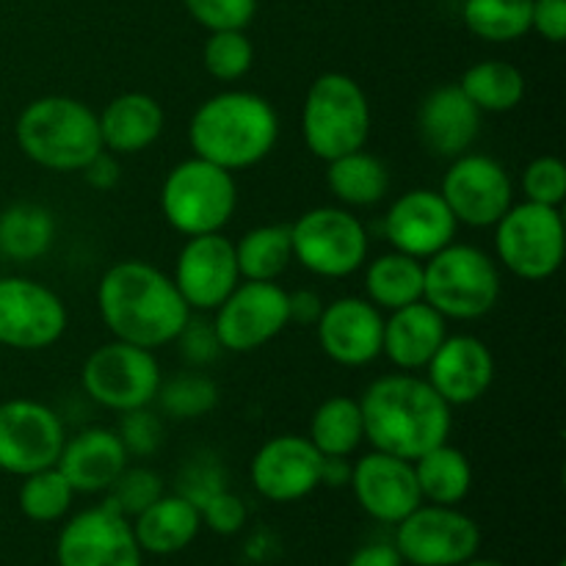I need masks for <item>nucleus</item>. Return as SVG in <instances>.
Listing matches in <instances>:
<instances>
[{
	"mask_svg": "<svg viewBox=\"0 0 566 566\" xmlns=\"http://www.w3.org/2000/svg\"><path fill=\"white\" fill-rule=\"evenodd\" d=\"M97 310L114 340L149 352L175 343L191 321V307L175 280L144 260H122L105 271L97 285Z\"/></svg>",
	"mask_w": 566,
	"mask_h": 566,
	"instance_id": "1",
	"label": "nucleus"
},
{
	"mask_svg": "<svg viewBox=\"0 0 566 566\" xmlns=\"http://www.w3.org/2000/svg\"><path fill=\"white\" fill-rule=\"evenodd\" d=\"M357 401L363 409L365 440L374 451L415 462L448 442L451 434V407L437 396L426 376L407 370L379 376Z\"/></svg>",
	"mask_w": 566,
	"mask_h": 566,
	"instance_id": "2",
	"label": "nucleus"
},
{
	"mask_svg": "<svg viewBox=\"0 0 566 566\" xmlns=\"http://www.w3.org/2000/svg\"><path fill=\"white\" fill-rule=\"evenodd\" d=\"M188 142L197 158L235 175L274 153L280 142V116L260 94L230 88L208 97L193 111Z\"/></svg>",
	"mask_w": 566,
	"mask_h": 566,
	"instance_id": "3",
	"label": "nucleus"
},
{
	"mask_svg": "<svg viewBox=\"0 0 566 566\" xmlns=\"http://www.w3.org/2000/svg\"><path fill=\"white\" fill-rule=\"evenodd\" d=\"M14 136L31 164L61 175L83 171L94 155L103 153L97 114L66 94L31 99L20 111Z\"/></svg>",
	"mask_w": 566,
	"mask_h": 566,
	"instance_id": "4",
	"label": "nucleus"
},
{
	"mask_svg": "<svg viewBox=\"0 0 566 566\" xmlns=\"http://www.w3.org/2000/svg\"><path fill=\"white\" fill-rule=\"evenodd\" d=\"M423 302L442 318H484L501 302L497 260L470 243H448L423 260Z\"/></svg>",
	"mask_w": 566,
	"mask_h": 566,
	"instance_id": "5",
	"label": "nucleus"
},
{
	"mask_svg": "<svg viewBox=\"0 0 566 566\" xmlns=\"http://www.w3.org/2000/svg\"><path fill=\"white\" fill-rule=\"evenodd\" d=\"M302 136L321 160L363 149L370 136V103L365 88L346 72H324L307 88L302 105Z\"/></svg>",
	"mask_w": 566,
	"mask_h": 566,
	"instance_id": "6",
	"label": "nucleus"
},
{
	"mask_svg": "<svg viewBox=\"0 0 566 566\" xmlns=\"http://www.w3.org/2000/svg\"><path fill=\"white\" fill-rule=\"evenodd\" d=\"M238 208L235 175L205 158H186L160 186V213L186 238L221 232Z\"/></svg>",
	"mask_w": 566,
	"mask_h": 566,
	"instance_id": "7",
	"label": "nucleus"
},
{
	"mask_svg": "<svg viewBox=\"0 0 566 566\" xmlns=\"http://www.w3.org/2000/svg\"><path fill=\"white\" fill-rule=\"evenodd\" d=\"M495 252L506 271L525 282H545L562 269L566 230L562 208L520 202L495 224Z\"/></svg>",
	"mask_w": 566,
	"mask_h": 566,
	"instance_id": "8",
	"label": "nucleus"
},
{
	"mask_svg": "<svg viewBox=\"0 0 566 566\" xmlns=\"http://www.w3.org/2000/svg\"><path fill=\"white\" fill-rule=\"evenodd\" d=\"M293 260L324 280H346L368 263V230L348 208H313L291 224Z\"/></svg>",
	"mask_w": 566,
	"mask_h": 566,
	"instance_id": "9",
	"label": "nucleus"
},
{
	"mask_svg": "<svg viewBox=\"0 0 566 566\" xmlns=\"http://www.w3.org/2000/svg\"><path fill=\"white\" fill-rule=\"evenodd\" d=\"M86 396L111 412H130L149 407L164 381L155 352L125 340H111L94 348L81 370Z\"/></svg>",
	"mask_w": 566,
	"mask_h": 566,
	"instance_id": "10",
	"label": "nucleus"
},
{
	"mask_svg": "<svg viewBox=\"0 0 566 566\" xmlns=\"http://www.w3.org/2000/svg\"><path fill=\"white\" fill-rule=\"evenodd\" d=\"M396 551L412 566H459L479 556L481 528L457 506L420 503L396 525Z\"/></svg>",
	"mask_w": 566,
	"mask_h": 566,
	"instance_id": "11",
	"label": "nucleus"
},
{
	"mask_svg": "<svg viewBox=\"0 0 566 566\" xmlns=\"http://www.w3.org/2000/svg\"><path fill=\"white\" fill-rule=\"evenodd\" d=\"M213 313L221 352L232 354H252L269 346L291 324L287 291L276 282L241 280Z\"/></svg>",
	"mask_w": 566,
	"mask_h": 566,
	"instance_id": "12",
	"label": "nucleus"
},
{
	"mask_svg": "<svg viewBox=\"0 0 566 566\" xmlns=\"http://www.w3.org/2000/svg\"><path fill=\"white\" fill-rule=\"evenodd\" d=\"M70 315L53 287L28 276H0V346L42 352L64 337Z\"/></svg>",
	"mask_w": 566,
	"mask_h": 566,
	"instance_id": "13",
	"label": "nucleus"
},
{
	"mask_svg": "<svg viewBox=\"0 0 566 566\" xmlns=\"http://www.w3.org/2000/svg\"><path fill=\"white\" fill-rule=\"evenodd\" d=\"M66 442L59 412L33 398H11L0 403V470L9 475L53 468Z\"/></svg>",
	"mask_w": 566,
	"mask_h": 566,
	"instance_id": "14",
	"label": "nucleus"
},
{
	"mask_svg": "<svg viewBox=\"0 0 566 566\" xmlns=\"http://www.w3.org/2000/svg\"><path fill=\"white\" fill-rule=\"evenodd\" d=\"M442 199L459 224L495 227L514 205V182L501 160L481 153H464L442 175Z\"/></svg>",
	"mask_w": 566,
	"mask_h": 566,
	"instance_id": "15",
	"label": "nucleus"
},
{
	"mask_svg": "<svg viewBox=\"0 0 566 566\" xmlns=\"http://www.w3.org/2000/svg\"><path fill=\"white\" fill-rule=\"evenodd\" d=\"M55 562L59 566H142L144 553L130 520L103 503L75 514L61 528Z\"/></svg>",
	"mask_w": 566,
	"mask_h": 566,
	"instance_id": "16",
	"label": "nucleus"
},
{
	"mask_svg": "<svg viewBox=\"0 0 566 566\" xmlns=\"http://www.w3.org/2000/svg\"><path fill=\"white\" fill-rule=\"evenodd\" d=\"M175 285L191 313H213L241 282L235 243L221 232L188 238L175 263Z\"/></svg>",
	"mask_w": 566,
	"mask_h": 566,
	"instance_id": "17",
	"label": "nucleus"
},
{
	"mask_svg": "<svg viewBox=\"0 0 566 566\" xmlns=\"http://www.w3.org/2000/svg\"><path fill=\"white\" fill-rule=\"evenodd\" d=\"M324 457L318 448L298 434H280L263 442L249 464L258 495L271 503H296L321 486Z\"/></svg>",
	"mask_w": 566,
	"mask_h": 566,
	"instance_id": "18",
	"label": "nucleus"
},
{
	"mask_svg": "<svg viewBox=\"0 0 566 566\" xmlns=\"http://www.w3.org/2000/svg\"><path fill=\"white\" fill-rule=\"evenodd\" d=\"M457 216L434 188H412L401 193L392 199L385 216V238L390 247L418 260H429L431 254L457 241Z\"/></svg>",
	"mask_w": 566,
	"mask_h": 566,
	"instance_id": "19",
	"label": "nucleus"
},
{
	"mask_svg": "<svg viewBox=\"0 0 566 566\" xmlns=\"http://www.w3.org/2000/svg\"><path fill=\"white\" fill-rule=\"evenodd\" d=\"M318 346L326 357L343 368H365L381 357L385 315L376 304L359 296H343L324 304L315 324Z\"/></svg>",
	"mask_w": 566,
	"mask_h": 566,
	"instance_id": "20",
	"label": "nucleus"
},
{
	"mask_svg": "<svg viewBox=\"0 0 566 566\" xmlns=\"http://www.w3.org/2000/svg\"><path fill=\"white\" fill-rule=\"evenodd\" d=\"M348 484L359 509L376 523L398 525L423 503L412 462L385 451H370L357 459Z\"/></svg>",
	"mask_w": 566,
	"mask_h": 566,
	"instance_id": "21",
	"label": "nucleus"
},
{
	"mask_svg": "<svg viewBox=\"0 0 566 566\" xmlns=\"http://www.w3.org/2000/svg\"><path fill=\"white\" fill-rule=\"evenodd\" d=\"M423 370L448 407H468L484 398L495 381V357L479 337L448 335Z\"/></svg>",
	"mask_w": 566,
	"mask_h": 566,
	"instance_id": "22",
	"label": "nucleus"
},
{
	"mask_svg": "<svg viewBox=\"0 0 566 566\" xmlns=\"http://www.w3.org/2000/svg\"><path fill=\"white\" fill-rule=\"evenodd\" d=\"M481 111L459 88V83H442L431 88L418 108V136L431 155L459 158L470 153L481 133Z\"/></svg>",
	"mask_w": 566,
	"mask_h": 566,
	"instance_id": "23",
	"label": "nucleus"
},
{
	"mask_svg": "<svg viewBox=\"0 0 566 566\" xmlns=\"http://www.w3.org/2000/svg\"><path fill=\"white\" fill-rule=\"evenodd\" d=\"M127 459L130 457L119 434L114 429L94 426V429L77 431L64 442L55 468L64 473L75 492L99 495V492H108V486L119 479L122 470L127 468Z\"/></svg>",
	"mask_w": 566,
	"mask_h": 566,
	"instance_id": "24",
	"label": "nucleus"
},
{
	"mask_svg": "<svg viewBox=\"0 0 566 566\" xmlns=\"http://www.w3.org/2000/svg\"><path fill=\"white\" fill-rule=\"evenodd\" d=\"M448 318H442L431 304L415 302L407 307L392 310L385 318V335H381V354L396 365L398 370H423L437 348L448 337Z\"/></svg>",
	"mask_w": 566,
	"mask_h": 566,
	"instance_id": "25",
	"label": "nucleus"
},
{
	"mask_svg": "<svg viewBox=\"0 0 566 566\" xmlns=\"http://www.w3.org/2000/svg\"><path fill=\"white\" fill-rule=\"evenodd\" d=\"M103 149L114 155H138L153 147L166 125L164 105L144 92H125L97 114Z\"/></svg>",
	"mask_w": 566,
	"mask_h": 566,
	"instance_id": "26",
	"label": "nucleus"
},
{
	"mask_svg": "<svg viewBox=\"0 0 566 566\" xmlns=\"http://www.w3.org/2000/svg\"><path fill=\"white\" fill-rule=\"evenodd\" d=\"M130 525L142 553H147V556H175V553L186 551L197 539L199 528H202V517H199V509L188 497H182L180 492L177 495H166L164 492L153 506L136 514Z\"/></svg>",
	"mask_w": 566,
	"mask_h": 566,
	"instance_id": "27",
	"label": "nucleus"
},
{
	"mask_svg": "<svg viewBox=\"0 0 566 566\" xmlns=\"http://www.w3.org/2000/svg\"><path fill=\"white\" fill-rule=\"evenodd\" d=\"M326 186L343 208H370L390 191V169L368 149H354L326 164Z\"/></svg>",
	"mask_w": 566,
	"mask_h": 566,
	"instance_id": "28",
	"label": "nucleus"
},
{
	"mask_svg": "<svg viewBox=\"0 0 566 566\" xmlns=\"http://www.w3.org/2000/svg\"><path fill=\"white\" fill-rule=\"evenodd\" d=\"M415 479L423 503H437V506H459L473 490V468L470 459L459 448L442 446L431 448L423 457L412 462Z\"/></svg>",
	"mask_w": 566,
	"mask_h": 566,
	"instance_id": "29",
	"label": "nucleus"
},
{
	"mask_svg": "<svg viewBox=\"0 0 566 566\" xmlns=\"http://www.w3.org/2000/svg\"><path fill=\"white\" fill-rule=\"evenodd\" d=\"M363 269L368 302L379 310L392 313L407 304L423 302V260L392 249V252L370 260Z\"/></svg>",
	"mask_w": 566,
	"mask_h": 566,
	"instance_id": "30",
	"label": "nucleus"
},
{
	"mask_svg": "<svg viewBox=\"0 0 566 566\" xmlns=\"http://www.w3.org/2000/svg\"><path fill=\"white\" fill-rule=\"evenodd\" d=\"M459 88L481 114H509L523 103L525 75L509 61L486 59L464 70Z\"/></svg>",
	"mask_w": 566,
	"mask_h": 566,
	"instance_id": "31",
	"label": "nucleus"
},
{
	"mask_svg": "<svg viewBox=\"0 0 566 566\" xmlns=\"http://www.w3.org/2000/svg\"><path fill=\"white\" fill-rule=\"evenodd\" d=\"M55 241V219L44 205L17 202L0 213V254L17 263H28Z\"/></svg>",
	"mask_w": 566,
	"mask_h": 566,
	"instance_id": "32",
	"label": "nucleus"
},
{
	"mask_svg": "<svg viewBox=\"0 0 566 566\" xmlns=\"http://www.w3.org/2000/svg\"><path fill=\"white\" fill-rule=\"evenodd\" d=\"M241 280L276 282L293 263L291 224H260L243 232L235 243Z\"/></svg>",
	"mask_w": 566,
	"mask_h": 566,
	"instance_id": "33",
	"label": "nucleus"
},
{
	"mask_svg": "<svg viewBox=\"0 0 566 566\" xmlns=\"http://www.w3.org/2000/svg\"><path fill=\"white\" fill-rule=\"evenodd\" d=\"M307 440L318 448L321 457H352L365 442L363 409H359L357 398H326L313 412Z\"/></svg>",
	"mask_w": 566,
	"mask_h": 566,
	"instance_id": "34",
	"label": "nucleus"
},
{
	"mask_svg": "<svg viewBox=\"0 0 566 566\" xmlns=\"http://www.w3.org/2000/svg\"><path fill=\"white\" fill-rule=\"evenodd\" d=\"M531 3L534 0H464L462 20L484 42H517L531 31Z\"/></svg>",
	"mask_w": 566,
	"mask_h": 566,
	"instance_id": "35",
	"label": "nucleus"
},
{
	"mask_svg": "<svg viewBox=\"0 0 566 566\" xmlns=\"http://www.w3.org/2000/svg\"><path fill=\"white\" fill-rule=\"evenodd\" d=\"M77 492L72 490L70 481L64 479L59 468H44L36 473L25 475L20 486V512L31 523H59L72 506V497Z\"/></svg>",
	"mask_w": 566,
	"mask_h": 566,
	"instance_id": "36",
	"label": "nucleus"
},
{
	"mask_svg": "<svg viewBox=\"0 0 566 566\" xmlns=\"http://www.w3.org/2000/svg\"><path fill=\"white\" fill-rule=\"evenodd\" d=\"M155 401H158V407L169 418L193 420L208 415L210 409H216V403H219V387L205 374L186 370V374L171 376L169 381H160Z\"/></svg>",
	"mask_w": 566,
	"mask_h": 566,
	"instance_id": "37",
	"label": "nucleus"
},
{
	"mask_svg": "<svg viewBox=\"0 0 566 566\" xmlns=\"http://www.w3.org/2000/svg\"><path fill=\"white\" fill-rule=\"evenodd\" d=\"M202 64L210 77L235 83L249 75L254 64V44L247 31H210L202 48Z\"/></svg>",
	"mask_w": 566,
	"mask_h": 566,
	"instance_id": "38",
	"label": "nucleus"
},
{
	"mask_svg": "<svg viewBox=\"0 0 566 566\" xmlns=\"http://www.w3.org/2000/svg\"><path fill=\"white\" fill-rule=\"evenodd\" d=\"M164 492V479H160L155 470L130 468V464H127L119 473V479H116L114 484L108 486V492H105V495H108L105 503L130 520L136 517V514H142L147 506H153Z\"/></svg>",
	"mask_w": 566,
	"mask_h": 566,
	"instance_id": "39",
	"label": "nucleus"
},
{
	"mask_svg": "<svg viewBox=\"0 0 566 566\" xmlns=\"http://www.w3.org/2000/svg\"><path fill=\"white\" fill-rule=\"evenodd\" d=\"M523 191L528 202L562 208L566 199V166L556 155H539L523 171Z\"/></svg>",
	"mask_w": 566,
	"mask_h": 566,
	"instance_id": "40",
	"label": "nucleus"
},
{
	"mask_svg": "<svg viewBox=\"0 0 566 566\" xmlns=\"http://www.w3.org/2000/svg\"><path fill=\"white\" fill-rule=\"evenodd\" d=\"M182 6L208 31H247L258 14V0H182Z\"/></svg>",
	"mask_w": 566,
	"mask_h": 566,
	"instance_id": "41",
	"label": "nucleus"
},
{
	"mask_svg": "<svg viewBox=\"0 0 566 566\" xmlns=\"http://www.w3.org/2000/svg\"><path fill=\"white\" fill-rule=\"evenodd\" d=\"M114 431L119 434L127 457H153L164 446V420L149 407L122 412L119 429Z\"/></svg>",
	"mask_w": 566,
	"mask_h": 566,
	"instance_id": "42",
	"label": "nucleus"
},
{
	"mask_svg": "<svg viewBox=\"0 0 566 566\" xmlns=\"http://www.w3.org/2000/svg\"><path fill=\"white\" fill-rule=\"evenodd\" d=\"M199 517H202V525H208L213 534L232 536L247 525L249 512L241 497L232 495L230 490H221L199 506Z\"/></svg>",
	"mask_w": 566,
	"mask_h": 566,
	"instance_id": "43",
	"label": "nucleus"
},
{
	"mask_svg": "<svg viewBox=\"0 0 566 566\" xmlns=\"http://www.w3.org/2000/svg\"><path fill=\"white\" fill-rule=\"evenodd\" d=\"M175 343H180L182 357H186V363H191V365H208L221 354L219 337H216L213 324L193 321V315Z\"/></svg>",
	"mask_w": 566,
	"mask_h": 566,
	"instance_id": "44",
	"label": "nucleus"
},
{
	"mask_svg": "<svg viewBox=\"0 0 566 566\" xmlns=\"http://www.w3.org/2000/svg\"><path fill=\"white\" fill-rule=\"evenodd\" d=\"M531 31L553 44L566 39V0H534L531 3Z\"/></svg>",
	"mask_w": 566,
	"mask_h": 566,
	"instance_id": "45",
	"label": "nucleus"
},
{
	"mask_svg": "<svg viewBox=\"0 0 566 566\" xmlns=\"http://www.w3.org/2000/svg\"><path fill=\"white\" fill-rule=\"evenodd\" d=\"M221 490H227L224 473H221V468H216V464H205V468H188L186 473H182L180 495L188 497V501H191L197 509L202 506L210 495H216V492H221Z\"/></svg>",
	"mask_w": 566,
	"mask_h": 566,
	"instance_id": "46",
	"label": "nucleus"
},
{
	"mask_svg": "<svg viewBox=\"0 0 566 566\" xmlns=\"http://www.w3.org/2000/svg\"><path fill=\"white\" fill-rule=\"evenodd\" d=\"M116 158H119V155L108 153V149L94 155V158L86 164V169H83V177H86L88 186L97 188V191H111L122 177L119 160Z\"/></svg>",
	"mask_w": 566,
	"mask_h": 566,
	"instance_id": "47",
	"label": "nucleus"
},
{
	"mask_svg": "<svg viewBox=\"0 0 566 566\" xmlns=\"http://www.w3.org/2000/svg\"><path fill=\"white\" fill-rule=\"evenodd\" d=\"M321 313H324V302H321V296L315 291H304L302 287V291L287 293V315H291V324L296 321L302 326H315Z\"/></svg>",
	"mask_w": 566,
	"mask_h": 566,
	"instance_id": "48",
	"label": "nucleus"
},
{
	"mask_svg": "<svg viewBox=\"0 0 566 566\" xmlns=\"http://www.w3.org/2000/svg\"><path fill=\"white\" fill-rule=\"evenodd\" d=\"M346 566H403L401 556H398L396 545L390 542H374V545H365L348 558Z\"/></svg>",
	"mask_w": 566,
	"mask_h": 566,
	"instance_id": "49",
	"label": "nucleus"
},
{
	"mask_svg": "<svg viewBox=\"0 0 566 566\" xmlns=\"http://www.w3.org/2000/svg\"><path fill=\"white\" fill-rule=\"evenodd\" d=\"M352 481V468L346 459L340 457H324V473H321V484L326 486H343Z\"/></svg>",
	"mask_w": 566,
	"mask_h": 566,
	"instance_id": "50",
	"label": "nucleus"
},
{
	"mask_svg": "<svg viewBox=\"0 0 566 566\" xmlns=\"http://www.w3.org/2000/svg\"><path fill=\"white\" fill-rule=\"evenodd\" d=\"M459 566H509V564H501V562H495V558H470V562H464V564H459Z\"/></svg>",
	"mask_w": 566,
	"mask_h": 566,
	"instance_id": "51",
	"label": "nucleus"
}]
</instances>
